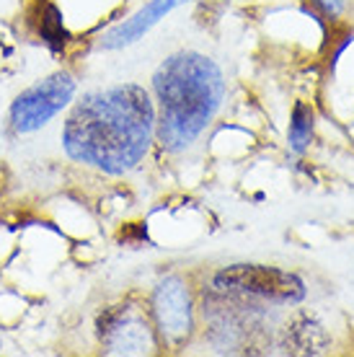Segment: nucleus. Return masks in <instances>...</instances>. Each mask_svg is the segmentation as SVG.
Here are the masks:
<instances>
[{
  "label": "nucleus",
  "instance_id": "6",
  "mask_svg": "<svg viewBox=\"0 0 354 357\" xmlns=\"http://www.w3.org/2000/svg\"><path fill=\"white\" fill-rule=\"evenodd\" d=\"M98 334L111 355H145L153 349V329L137 308L119 305L98 319Z\"/></svg>",
  "mask_w": 354,
  "mask_h": 357
},
{
  "label": "nucleus",
  "instance_id": "1",
  "mask_svg": "<svg viewBox=\"0 0 354 357\" xmlns=\"http://www.w3.org/2000/svg\"><path fill=\"white\" fill-rule=\"evenodd\" d=\"M153 132L155 109L148 91L124 83L80 98L62 127V145L72 161L116 176L148 155Z\"/></svg>",
  "mask_w": 354,
  "mask_h": 357
},
{
  "label": "nucleus",
  "instance_id": "2",
  "mask_svg": "<svg viewBox=\"0 0 354 357\" xmlns=\"http://www.w3.org/2000/svg\"><path fill=\"white\" fill-rule=\"evenodd\" d=\"M160 104L158 137L171 153L186 151L217 114L225 96L220 68L199 52H176L153 75Z\"/></svg>",
  "mask_w": 354,
  "mask_h": 357
},
{
  "label": "nucleus",
  "instance_id": "10",
  "mask_svg": "<svg viewBox=\"0 0 354 357\" xmlns=\"http://www.w3.org/2000/svg\"><path fill=\"white\" fill-rule=\"evenodd\" d=\"M316 3L326 10L328 16H337V13H341V8H344V0H316Z\"/></svg>",
  "mask_w": 354,
  "mask_h": 357
},
{
  "label": "nucleus",
  "instance_id": "7",
  "mask_svg": "<svg viewBox=\"0 0 354 357\" xmlns=\"http://www.w3.org/2000/svg\"><path fill=\"white\" fill-rule=\"evenodd\" d=\"M184 3H189V0H153V3H148L145 8L137 10L127 24L111 29V31L104 36V42H101V45L107 47V50H119V47L132 45V42H137V39H140V36L145 34L153 24H158L160 18L166 16L169 10L184 6Z\"/></svg>",
  "mask_w": 354,
  "mask_h": 357
},
{
  "label": "nucleus",
  "instance_id": "4",
  "mask_svg": "<svg viewBox=\"0 0 354 357\" xmlns=\"http://www.w3.org/2000/svg\"><path fill=\"white\" fill-rule=\"evenodd\" d=\"M215 285L220 290H236V293L259 295L269 301L282 303H298L305 295L302 280L293 272L277 267H259V264H236L215 275Z\"/></svg>",
  "mask_w": 354,
  "mask_h": 357
},
{
  "label": "nucleus",
  "instance_id": "9",
  "mask_svg": "<svg viewBox=\"0 0 354 357\" xmlns=\"http://www.w3.org/2000/svg\"><path fill=\"white\" fill-rule=\"evenodd\" d=\"M313 137V109L308 104L298 101L293 109V122H290V145L295 153H302L310 145Z\"/></svg>",
  "mask_w": 354,
  "mask_h": 357
},
{
  "label": "nucleus",
  "instance_id": "5",
  "mask_svg": "<svg viewBox=\"0 0 354 357\" xmlns=\"http://www.w3.org/2000/svg\"><path fill=\"white\" fill-rule=\"evenodd\" d=\"M153 316L158 334L166 344H181L194 329V316H192V298L181 280L169 277L155 287L153 295Z\"/></svg>",
  "mask_w": 354,
  "mask_h": 357
},
{
  "label": "nucleus",
  "instance_id": "3",
  "mask_svg": "<svg viewBox=\"0 0 354 357\" xmlns=\"http://www.w3.org/2000/svg\"><path fill=\"white\" fill-rule=\"evenodd\" d=\"M75 81L68 73H54L26 89L10 104V125L16 132H34L72 101Z\"/></svg>",
  "mask_w": 354,
  "mask_h": 357
},
{
  "label": "nucleus",
  "instance_id": "8",
  "mask_svg": "<svg viewBox=\"0 0 354 357\" xmlns=\"http://www.w3.org/2000/svg\"><path fill=\"white\" fill-rule=\"evenodd\" d=\"M36 29H39V36L52 47L54 52H60L62 47L68 45V31L62 26V13L49 0H42V6H39V24H36Z\"/></svg>",
  "mask_w": 354,
  "mask_h": 357
}]
</instances>
